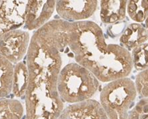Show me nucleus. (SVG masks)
<instances>
[{
    "label": "nucleus",
    "instance_id": "1",
    "mask_svg": "<svg viewBox=\"0 0 148 119\" xmlns=\"http://www.w3.org/2000/svg\"><path fill=\"white\" fill-rule=\"evenodd\" d=\"M102 83L127 78L133 68L131 53L122 46L107 42L97 47L77 63Z\"/></svg>",
    "mask_w": 148,
    "mask_h": 119
},
{
    "label": "nucleus",
    "instance_id": "8",
    "mask_svg": "<svg viewBox=\"0 0 148 119\" xmlns=\"http://www.w3.org/2000/svg\"><path fill=\"white\" fill-rule=\"evenodd\" d=\"M62 114L69 119H109L100 102L92 99L69 105Z\"/></svg>",
    "mask_w": 148,
    "mask_h": 119
},
{
    "label": "nucleus",
    "instance_id": "13",
    "mask_svg": "<svg viewBox=\"0 0 148 119\" xmlns=\"http://www.w3.org/2000/svg\"><path fill=\"white\" fill-rule=\"evenodd\" d=\"M24 108L22 103L14 98L0 99V119H22Z\"/></svg>",
    "mask_w": 148,
    "mask_h": 119
},
{
    "label": "nucleus",
    "instance_id": "6",
    "mask_svg": "<svg viewBox=\"0 0 148 119\" xmlns=\"http://www.w3.org/2000/svg\"><path fill=\"white\" fill-rule=\"evenodd\" d=\"M27 1H0V35L25 23Z\"/></svg>",
    "mask_w": 148,
    "mask_h": 119
},
{
    "label": "nucleus",
    "instance_id": "9",
    "mask_svg": "<svg viewBox=\"0 0 148 119\" xmlns=\"http://www.w3.org/2000/svg\"><path fill=\"white\" fill-rule=\"evenodd\" d=\"M127 1L107 0L100 3V18L105 23H114L125 18Z\"/></svg>",
    "mask_w": 148,
    "mask_h": 119
},
{
    "label": "nucleus",
    "instance_id": "17",
    "mask_svg": "<svg viewBox=\"0 0 148 119\" xmlns=\"http://www.w3.org/2000/svg\"><path fill=\"white\" fill-rule=\"evenodd\" d=\"M135 85L141 98H148V69L141 71L136 76Z\"/></svg>",
    "mask_w": 148,
    "mask_h": 119
},
{
    "label": "nucleus",
    "instance_id": "19",
    "mask_svg": "<svg viewBox=\"0 0 148 119\" xmlns=\"http://www.w3.org/2000/svg\"><path fill=\"white\" fill-rule=\"evenodd\" d=\"M58 119H69L68 118H67L66 116H64V114H61V115H60V117H59V118Z\"/></svg>",
    "mask_w": 148,
    "mask_h": 119
},
{
    "label": "nucleus",
    "instance_id": "7",
    "mask_svg": "<svg viewBox=\"0 0 148 119\" xmlns=\"http://www.w3.org/2000/svg\"><path fill=\"white\" fill-rule=\"evenodd\" d=\"M56 1H27L25 28L38 30L48 22L56 9Z\"/></svg>",
    "mask_w": 148,
    "mask_h": 119
},
{
    "label": "nucleus",
    "instance_id": "16",
    "mask_svg": "<svg viewBox=\"0 0 148 119\" xmlns=\"http://www.w3.org/2000/svg\"><path fill=\"white\" fill-rule=\"evenodd\" d=\"M127 119H148V98L138 101L130 111Z\"/></svg>",
    "mask_w": 148,
    "mask_h": 119
},
{
    "label": "nucleus",
    "instance_id": "11",
    "mask_svg": "<svg viewBox=\"0 0 148 119\" xmlns=\"http://www.w3.org/2000/svg\"><path fill=\"white\" fill-rule=\"evenodd\" d=\"M29 82V73L25 62L15 64L13 77L12 92L16 98L25 96Z\"/></svg>",
    "mask_w": 148,
    "mask_h": 119
},
{
    "label": "nucleus",
    "instance_id": "3",
    "mask_svg": "<svg viewBox=\"0 0 148 119\" xmlns=\"http://www.w3.org/2000/svg\"><path fill=\"white\" fill-rule=\"evenodd\" d=\"M137 95L134 82L123 78L104 86L100 93V104L109 119H127Z\"/></svg>",
    "mask_w": 148,
    "mask_h": 119
},
{
    "label": "nucleus",
    "instance_id": "15",
    "mask_svg": "<svg viewBox=\"0 0 148 119\" xmlns=\"http://www.w3.org/2000/svg\"><path fill=\"white\" fill-rule=\"evenodd\" d=\"M133 67L137 70L143 71L148 69V44L145 43L132 50Z\"/></svg>",
    "mask_w": 148,
    "mask_h": 119
},
{
    "label": "nucleus",
    "instance_id": "5",
    "mask_svg": "<svg viewBox=\"0 0 148 119\" xmlns=\"http://www.w3.org/2000/svg\"><path fill=\"white\" fill-rule=\"evenodd\" d=\"M97 6L98 1L95 0L57 1L56 9L63 20L68 22H77L86 21L93 16Z\"/></svg>",
    "mask_w": 148,
    "mask_h": 119
},
{
    "label": "nucleus",
    "instance_id": "2",
    "mask_svg": "<svg viewBox=\"0 0 148 119\" xmlns=\"http://www.w3.org/2000/svg\"><path fill=\"white\" fill-rule=\"evenodd\" d=\"M99 86V81L94 75L76 62L67 64L59 74V95L63 102L71 105L90 100Z\"/></svg>",
    "mask_w": 148,
    "mask_h": 119
},
{
    "label": "nucleus",
    "instance_id": "10",
    "mask_svg": "<svg viewBox=\"0 0 148 119\" xmlns=\"http://www.w3.org/2000/svg\"><path fill=\"white\" fill-rule=\"evenodd\" d=\"M148 40V33L142 25L138 23L130 24L120 37V42L126 49L133 50L145 44Z\"/></svg>",
    "mask_w": 148,
    "mask_h": 119
},
{
    "label": "nucleus",
    "instance_id": "14",
    "mask_svg": "<svg viewBox=\"0 0 148 119\" xmlns=\"http://www.w3.org/2000/svg\"><path fill=\"white\" fill-rule=\"evenodd\" d=\"M126 11L130 18L136 23L145 21L148 16V0L128 1Z\"/></svg>",
    "mask_w": 148,
    "mask_h": 119
},
{
    "label": "nucleus",
    "instance_id": "18",
    "mask_svg": "<svg viewBox=\"0 0 148 119\" xmlns=\"http://www.w3.org/2000/svg\"><path fill=\"white\" fill-rule=\"evenodd\" d=\"M145 30H147V33H148V16H147V18H146V19H145Z\"/></svg>",
    "mask_w": 148,
    "mask_h": 119
},
{
    "label": "nucleus",
    "instance_id": "12",
    "mask_svg": "<svg viewBox=\"0 0 148 119\" xmlns=\"http://www.w3.org/2000/svg\"><path fill=\"white\" fill-rule=\"evenodd\" d=\"M14 65L0 55V99L6 98L12 92Z\"/></svg>",
    "mask_w": 148,
    "mask_h": 119
},
{
    "label": "nucleus",
    "instance_id": "4",
    "mask_svg": "<svg viewBox=\"0 0 148 119\" xmlns=\"http://www.w3.org/2000/svg\"><path fill=\"white\" fill-rule=\"evenodd\" d=\"M30 43L29 34L25 30H13L0 35V55L16 64L27 52Z\"/></svg>",
    "mask_w": 148,
    "mask_h": 119
}]
</instances>
